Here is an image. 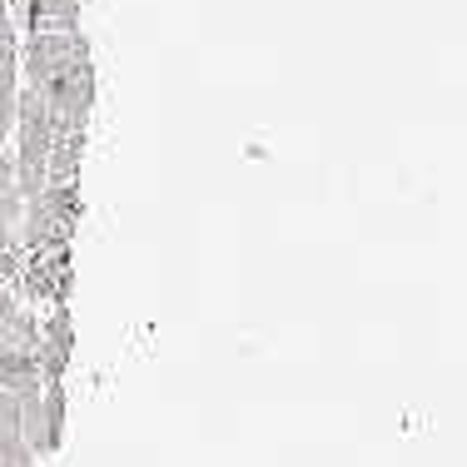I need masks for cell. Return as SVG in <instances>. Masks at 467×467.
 <instances>
[{"instance_id":"1","label":"cell","mask_w":467,"mask_h":467,"mask_svg":"<svg viewBox=\"0 0 467 467\" xmlns=\"http://www.w3.org/2000/svg\"><path fill=\"white\" fill-rule=\"evenodd\" d=\"M26 90L46 105L55 144H50V184H70L80 174V144L95 105V65L80 30H40L20 50Z\"/></svg>"},{"instance_id":"2","label":"cell","mask_w":467,"mask_h":467,"mask_svg":"<svg viewBox=\"0 0 467 467\" xmlns=\"http://www.w3.org/2000/svg\"><path fill=\"white\" fill-rule=\"evenodd\" d=\"M30 214H26V244L30 249H65L75 224V184H46L36 199H26Z\"/></svg>"},{"instance_id":"3","label":"cell","mask_w":467,"mask_h":467,"mask_svg":"<svg viewBox=\"0 0 467 467\" xmlns=\"http://www.w3.org/2000/svg\"><path fill=\"white\" fill-rule=\"evenodd\" d=\"M16 99H20V46L10 26V0H0V140L16 125Z\"/></svg>"}]
</instances>
